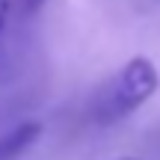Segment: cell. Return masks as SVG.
Returning a JSON list of instances; mask_svg holds the SVG:
<instances>
[{
    "label": "cell",
    "mask_w": 160,
    "mask_h": 160,
    "mask_svg": "<svg viewBox=\"0 0 160 160\" xmlns=\"http://www.w3.org/2000/svg\"><path fill=\"white\" fill-rule=\"evenodd\" d=\"M157 86H160V74L148 57L128 59L119 74H113L92 98V110H89L92 122L113 125V122L128 119L133 110H139L145 101L154 98Z\"/></svg>",
    "instance_id": "1"
},
{
    "label": "cell",
    "mask_w": 160,
    "mask_h": 160,
    "mask_svg": "<svg viewBox=\"0 0 160 160\" xmlns=\"http://www.w3.org/2000/svg\"><path fill=\"white\" fill-rule=\"evenodd\" d=\"M39 133H42V125H39V122H21L18 128L6 131L3 137H0V160H15V157H21L24 151L39 139Z\"/></svg>",
    "instance_id": "2"
},
{
    "label": "cell",
    "mask_w": 160,
    "mask_h": 160,
    "mask_svg": "<svg viewBox=\"0 0 160 160\" xmlns=\"http://www.w3.org/2000/svg\"><path fill=\"white\" fill-rule=\"evenodd\" d=\"M15 3H18V9H21V12H27V15H30V12H36L39 6H45V0H15Z\"/></svg>",
    "instance_id": "3"
},
{
    "label": "cell",
    "mask_w": 160,
    "mask_h": 160,
    "mask_svg": "<svg viewBox=\"0 0 160 160\" xmlns=\"http://www.w3.org/2000/svg\"><path fill=\"white\" fill-rule=\"evenodd\" d=\"M9 12H12V0H0V33H3L6 21H9Z\"/></svg>",
    "instance_id": "4"
},
{
    "label": "cell",
    "mask_w": 160,
    "mask_h": 160,
    "mask_svg": "<svg viewBox=\"0 0 160 160\" xmlns=\"http://www.w3.org/2000/svg\"><path fill=\"white\" fill-rule=\"evenodd\" d=\"M119 160H139V157H119Z\"/></svg>",
    "instance_id": "5"
}]
</instances>
